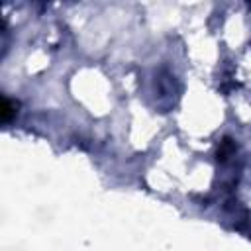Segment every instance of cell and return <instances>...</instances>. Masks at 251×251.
Here are the masks:
<instances>
[{"instance_id": "6da1fadb", "label": "cell", "mask_w": 251, "mask_h": 251, "mask_svg": "<svg viewBox=\"0 0 251 251\" xmlns=\"http://www.w3.org/2000/svg\"><path fill=\"white\" fill-rule=\"evenodd\" d=\"M16 106H18V104H14L8 96L2 98V108H0V118H2V122H10V120H12V116L16 114Z\"/></svg>"}]
</instances>
